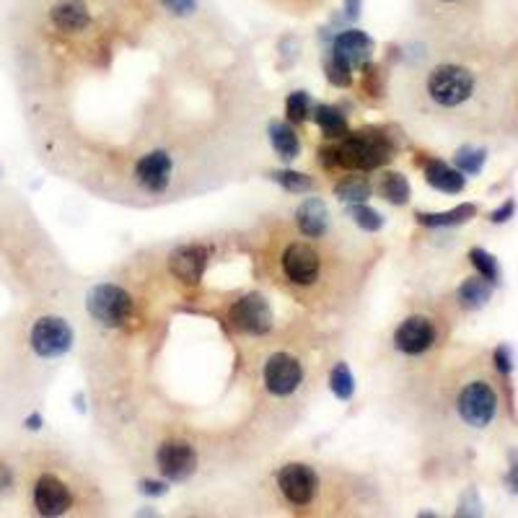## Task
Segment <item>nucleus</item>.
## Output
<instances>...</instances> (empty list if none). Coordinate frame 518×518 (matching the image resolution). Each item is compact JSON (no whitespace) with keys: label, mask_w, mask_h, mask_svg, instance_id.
I'll list each match as a JSON object with an SVG mask.
<instances>
[{"label":"nucleus","mask_w":518,"mask_h":518,"mask_svg":"<svg viewBox=\"0 0 518 518\" xmlns=\"http://www.w3.org/2000/svg\"><path fill=\"white\" fill-rule=\"evenodd\" d=\"M454 161L464 174H479L482 166H485V150H479V148H461V150H456Z\"/></svg>","instance_id":"27"},{"label":"nucleus","mask_w":518,"mask_h":518,"mask_svg":"<svg viewBox=\"0 0 518 518\" xmlns=\"http://www.w3.org/2000/svg\"><path fill=\"white\" fill-rule=\"evenodd\" d=\"M378 189H381V197L389 200L392 205H404L410 200V182L402 174H396V171L384 174Z\"/></svg>","instance_id":"22"},{"label":"nucleus","mask_w":518,"mask_h":518,"mask_svg":"<svg viewBox=\"0 0 518 518\" xmlns=\"http://www.w3.org/2000/svg\"><path fill=\"white\" fill-rule=\"evenodd\" d=\"M277 490L283 493V497L288 500L290 505L306 508L316 495V490H319V475L314 472V467H309V464L293 461V464H286L280 469Z\"/></svg>","instance_id":"8"},{"label":"nucleus","mask_w":518,"mask_h":518,"mask_svg":"<svg viewBox=\"0 0 518 518\" xmlns=\"http://www.w3.org/2000/svg\"><path fill=\"white\" fill-rule=\"evenodd\" d=\"M469 259H472V265L479 272V277H485L487 283H497V277H500V269H497V262L493 254H487L485 249H472L469 251Z\"/></svg>","instance_id":"25"},{"label":"nucleus","mask_w":518,"mask_h":518,"mask_svg":"<svg viewBox=\"0 0 518 518\" xmlns=\"http://www.w3.org/2000/svg\"><path fill=\"white\" fill-rule=\"evenodd\" d=\"M32 503H34V511L40 516H62V513H68L73 508V493H70V487L62 482L60 477L44 472L34 482Z\"/></svg>","instance_id":"9"},{"label":"nucleus","mask_w":518,"mask_h":518,"mask_svg":"<svg viewBox=\"0 0 518 518\" xmlns=\"http://www.w3.org/2000/svg\"><path fill=\"white\" fill-rule=\"evenodd\" d=\"M345 11H348L350 19H355L360 14V0H345Z\"/></svg>","instance_id":"36"},{"label":"nucleus","mask_w":518,"mask_h":518,"mask_svg":"<svg viewBox=\"0 0 518 518\" xmlns=\"http://www.w3.org/2000/svg\"><path fill=\"white\" fill-rule=\"evenodd\" d=\"M205 257L207 254L203 247H195V244L179 247L171 254V272L185 283H197L205 268Z\"/></svg>","instance_id":"17"},{"label":"nucleus","mask_w":518,"mask_h":518,"mask_svg":"<svg viewBox=\"0 0 518 518\" xmlns=\"http://www.w3.org/2000/svg\"><path fill=\"white\" fill-rule=\"evenodd\" d=\"M316 123L324 130L327 138H337V135H342V132L348 130L345 117H342L337 109H332V106H319V109H316Z\"/></svg>","instance_id":"23"},{"label":"nucleus","mask_w":518,"mask_h":518,"mask_svg":"<svg viewBox=\"0 0 518 518\" xmlns=\"http://www.w3.org/2000/svg\"><path fill=\"white\" fill-rule=\"evenodd\" d=\"M231 322L247 334H265L272 327V309L262 295H247L231 306Z\"/></svg>","instance_id":"14"},{"label":"nucleus","mask_w":518,"mask_h":518,"mask_svg":"<svg viewBox=\"0 0 518 518\" xmlns=\"http://www.w3.org/2000/svg\"><path fill=\"white\" fill-rule=\"evenodd\" d=\"M269 143L275 148V153L286 161L298 159L301 153V143H298V135L293 132V127L286 123H272L269 124Z\"/></svg>","instance_id":"19"},{"label":"nucleus","mask_w":518,"mask_h":518,"mask_svg":"<svg viewBox=\"0 0 518 518\" xmlns=\"http://www.w3.org/2000/svg\"><path fill=\"white\" fill-rule=\"evenodd\" d=\"M47 19L52 29L65 37H76L94 29V16L86 0H55L47 11Z\"/></svg>","instance_id":"11"},{"label":"nucleus","mask_w":518,"mask_h":518,"mask_svg":"<svg viewBox=\"0 0 518 518\" xmlns=\"http://www.w3.org/2000/svg\"><path fill=\"white\" fill-rule=\"evenodd\" d=\"M29 345L40 358H47V360L62 358L73 348V330L60 316H41L32 327Z\"/></svg>","instance_id":"6"},{"label":"nucleus","mask_w":518,"mask_h":518,"mask_svg":"<svg viewBox=\"0 0 518 518\" xmlns=\"http://www.w3.org/2000/svg\"><path fill=\"white\" fill-rule=\"evenodd\" d=\"M475 88V73L464 65H456V62H446V65L433 68L428 81H425L428 99L441 109H456L461 104H467L472 99Z\"/></svg>","instance_id":"1"},{"label":"nucleus","mask_w":518,"mask_h":518,"mask_svg":"<svg viewBox=\"0 0 518 518\" xmlns=\"http://www.w3.org/2000/svg\"><path fill=\"white\" fill-rule=\"evenodd\" d=\"M330 386L332 392H334V396L342 399V402H348L352 396V392H355V381H352V373L345 363H337V366H334V371H332L330 376Z\"/></svg>","instance_id":"24"},{"label":"nucleus","mask_w":518,"mask_h":518,"mask_svg":"<svg viewBox=\"0 0 518 518\" xmlns=\"http://www.w3.org/2000/svg\"><path fill=\"white\" fill-rule=\"evenodd\" d=\"M174 156L168 150H148L143 153L135 166H132V177H135V185L141 186V192L145 195H166V189L174 179Z\"/></svg>","instance_id":"5"},{"label":"nucleus","mask_w":518,"mask_h":518,"mask_svg":"<svg viewBox=\"0 0 518 518\" xmlns=\"http://www.w3.org/2000/svg\"><path fill=\"white\" fill-rule=\"evenodd\" d=\"M143 493H148V495H161V493H164V485H156V482H143Z\"/></svg>","instance_id":"35"},{"label":"nucleus","mask_w":518,"mask_h":518,"mask_svg":"<svg viewBox=\"0 0 518 518\" xmlns=\"http://www.w3.org/2000/svg\"><path fill=\"white\" fill-rule=\"evenodd\" d=\"M373 41L366 32L360 29H348L337 34L334 47H332L330 60H327V76L334 86H348L350 83L352 68L366 65L371 58Z\"/></svg>","instance_id":"2"},{"label":"nucleus","mask_w":518,"mask_h":518,"mask_svg":"<svg viewBox=\"0 0 518 518\" xmlns=\"http://www.w3.org/2000/svg\"><path fill=\"white\" fill-rule=\"evenodd\" d=\"M438 5H443V8H454V5H464V3H469V0H435Z\"/></svg>","instance_id":"38"},{"label":"nucleus","mask_w":518,"mask_h":518,"mask_svg":"<svg viewBox=\"0 0 518 518\" xmlns=\"http://www.w3.org/2000/svg\"><path fill=\"white\" fill-rule=\"evenodd\" d=\"M295 221H298V228L304 231V236H309V239H322L324 231H327V226H330V210L324 205V200L309 197L304 205L295 210Z\"/></svg>","instance_id":"16"},{"label":"nucleus","mask_w":518,"mask_h":518,"mask_svg":"<svg viewBox=\"0 0 518 518\" xmlns=\"http://www.w3.org/2000/svg\"><path fill=\"white\" fill-rule=\"evenodd\" d=\"M88 314L104 327H120L132 311V298L117 286H99L88 293Z\"/></svg>","instance_id":"7"},{"label":"nucleus","mask_w":518,"mask_h":518,"mask_svg":"<svg viewBox=\"0 0 518 518\" xmlns=\"http://www.w3.org/2000/svg\"><path fill=\"white\" fill-rule=\"evenodd\" d=\"M495 366L500 373H511L513 368V360H511V350L503 345V348H497L495 350Z\"/></svg>","instance_id":"33"},{"label":"nucleus","mask_w":518,"mask_h":518,"mask_svg":"<svg viewBox=\"0 0 518 518\" xmlns=\"http://www.w3.org/2000/svg\"><path fill=\"white\" fill-rule=\"evenodd\" d=\"M334 195H337L342 203H366L368 195H371V186L366 185L363 179H348V182L337 185Z\"/></svg>","instance_id":"26"},{"label":"nucleus","mask_w":518,"mask_h":518,"mask_svg":"<svg viewBox=\"0 0 518 518\" xmlns=\"http://www.w3.org/2000/svg\"><path fill=\"white\" fill-rule=\"evenodd\" d=\"M283 269H286V277H288L293 286H314L316 277H319V254L309 247V244H290L283 251Z\"/></svg>","instance_id":"15"},{"label":"nucleus","mask_w":518,"mask_h":518,"mask_svg":"<svg viewBox=\"0 0 518 518\" xmlns=\"http://www.w3.org/2000/svg\"><path fill=\"white\" fill-rule=\"evenodd\" d=\"M435 327L428 316H407L396 332H394V345L404 355H423L433 348Z\"/></svg>","instance_id":"12"},{"label":"nucleus","mask_w":518,"mask_h":518,"mask_svg":"<svg viewBox=\"0 0 518 518\" xmlns=\"http://www.w3.org/2000/svg\"><path fill=\"white\" fill-rule=\"evenodd\" d=\"M508 485H511L513 493H518V461L511 467V472H508Z\"/></svg>","instance_id":"37"},{"label":"nucleus","mask_w":518,"mask_h":518,"mask_svg":"<svg viewBox=\"0 0 518 518\" xmlns=\"http://www.w3.org/2000/svg\"><path fill=\"white\" fill-rule=\"evenodd\" d=\"M477 215V207L475 205H459L454 210H449V213H433V215H417V221L423 223V226H459V223H467L469 218H475Z\"/></svg>","instance_id":"20"},{"label":"nucleus","mask_w":518,"mask_h":518,"mask_svg":"<svg viewBox=\"0 0 518 518\" xmlns=\"http://www.w3.org/2000/svg\"><path fill=\"white\" fill-rule=\"evenodd\" d=\"M425 182L435 186L438 192H446V195H456V192H461L464 185H467V179L461 177V171L446 166L443 161H428V166H425Z\"/></svg>","instance_id":"18"},{"label":"nucleus","mask_w":518,"mask_h":518,"mask_svg":"<svg viewBox=\"0 0 518 518\" xmlns=\"http://www.w3.org/2000/svg\"><path fill=\"white\" fill-rule=\"evenodd\" d=\"M14 485H16V477H14V469L5 464V461H0V497L8 495L11 490H14Z\"/></svg>","instance_id":"32"},{"label":"nucleus","mask_w":518,"mask_h":518,"mask_svg":"<svg viewBox=\"0 0 518 518\" xmlns=\"http://www.w3.org/2000/svg\"><path fill=\"white\" fill-rule=\"evenodd\" d=\"M40 414H32V417H29V420H26V428H32V431H37V428H40Z\"/></svg>","instance_id":"39"},{"label":"nucleus","mask_w":518,"mask_h":518,"mask_svg":"<svg viewBox=\"0 0 518 518\" xmlns=\"http://www.w3.org/2000/svg\"><path fill=\"white\" fill-rule=\"evenodd\" d=\"M456 413L472 428H487L497 414L495 389L482 378L464 384V389L456 396Z\"/></svg>","instance_id":"4"},{"label":"nucleus","mask_w":518,"mask_h":518,"mask_svg":"<svg viewBox=\"0 0 518 518\" xmlns=\"http://www.w3.org/2000/svg\"><path fill=\"white\" fill-rule=\"evenodd\" d=\"M459 301L467 306V309H479L490 301V283L485 277H469L461 283L459 288Z\"/></svg>","instance_id":"21"},{"label":"nucleus","mask_w":518,"mask_h":518,"mask_svg":"<svg viewBox=\"0 0 518 518\" xmlns=\"http://www.w3.org/2000/svg\"><path fill=\"white\" fill-rule=\"evenodd\" d=\"M392 159V148L384 138L355 132L334 148V166L350 168V171H371Z\"/></svg>","instance_id":"3"},{"label":"nucleus","mask_w":518,"mask_h":518,"mask_svg":"<svg viewBox=\"0 0 518 518\" xmlns=\"http://www.w3.org/2000/svg\"><path fill=\"white\" fill-rule=\"evenodd\" d=\"M156 467L166 479L182 482L189 475H195L197 451L186 441H166L164 446H159V451H156Z\"/></svg>","instance_id":"10"},{"label":"nucleus","mask_w":518,"mask_h":518,"mask_svg":"<svg viewBox=\"0 0 518 518\" xmlns=\"http://www.w3.org/2000/svg\"><path fill=\"white\" fill-rule=\"evenodd\" d=\"M513 210H516V203L513 200H508L503 207H497L495 213H493V221L495 223H503V221H508L511 215H513Z\"/></svg>","instance_id":"34"},{"label":"nucleus","mask_w":518,"mask_h":518,"mask_svg":"<svg viewBox=\"0 0 518 518\" xmlns=\"http://www.w3.org/2000/svg\"><path fill=\"white\" fill-rule=\"evenodd\" d=\"M275 179L286 186L288 192H309L311 186H314L309 177H306V174H298V171H280V174H275Z\"/></svg>","instance_id":"30"},{"label":"nucleus","mask_w":518,"mask_h":518,"mask_svg":"<svg viewBox=\"0 0 518 518\" xmlns=\"http://www.w3.org/2000/svg\"><path fill=\"white\" fill-rule=\"evenodd\" d=\"M350 215L352 221L360 228H366V231H378V228L384 226V218H381L373 207H366L363 203H358V205L352 207Z\"/></svg>","instance_id":"28"},{"label":"nucleus","mask_w":518,"mask_h":518,"mask_svg":"<svg viewBox=\"0 0 518 518\" xmlns=\"http://www.w3.org/2000/svg\"><path fill=\"white\" fill-rule=\"evenodd\" d=\"M161 5H164L168 14H174V16H192L195 11H197V0H161Z\"/></svg>","instance_id":"31"},{"label":"nucleus","mask_w":518,"mask_h":518,"mask_svg":"<svg viewBox=\"0 0 518 518\" xmlns=\"http://www.w3.org/2000/svg\"><path fill=\"white\" fill-rule=\"evenodd\" d=\"M301 378H304V368L301 363L293 358V355H272L265 366V386L269 394L275 396H288L298 386H301Z\"/></svg>","instance_id":"13"},{"label":"nucleus","mask_w":518,"mask_h":518,"mask_svg":"<svg viewBox=\"0 0 518 518\" xmlns=\"http://www.w3.org/2000/svg\"><path fill=\"white\" fill-rule=\"evenodd\" d=\"M286 112H288L290 123H304L309 117V94H304V91L290 94L286 102Z\"/></svg>","instance_id":"29"}]
</instances>
